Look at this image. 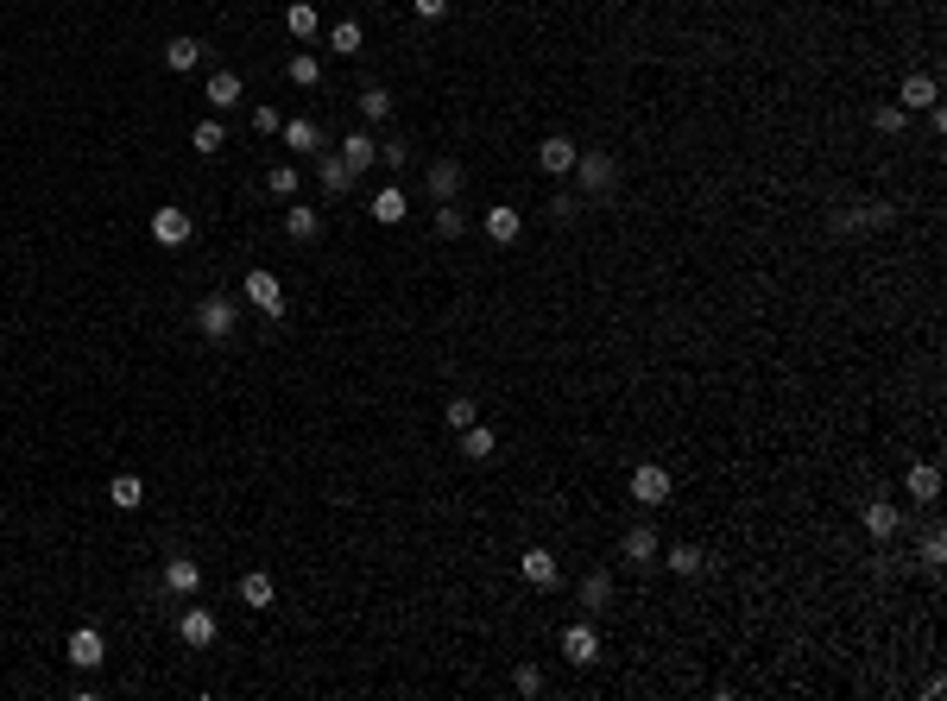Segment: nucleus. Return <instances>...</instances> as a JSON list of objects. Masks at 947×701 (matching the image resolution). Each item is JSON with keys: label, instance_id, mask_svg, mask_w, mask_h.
Returning a JSON list of instances; mask_svg holds the SVG:
<instances>
[{"label": "nucleus", "instance_id": "nucleus-10", "mask_svg": "<svg viewBox=\"0 0 947 701\" xmlns=\"http://www.w3.org/2000/svg\"><path fill=\"white\" fill-rule=\"evenodd\" d=\"M177 638H184L190 651H209L215 638H221V619H215L209 607H184V619H177Z\"/></svg>", "mask_w": 947, "mask_h": 701}, {"label": "nucleus", "instance_id": "nucleus-34", "mask_svg": "<svg viewBox=\"0 0 947 701\" xmlns=\"http://www.w3.org/2000/svg\"><path fill=\"white\" fill-rule=\"evenodd\" d=\"M285 76H291V83H297V89H316V83H322V57H316V51L304 45V51H297V57H291V64H285Z\"/></svg>", "mask_w": 947, "mask_h": 701}, {"label": "nucleus", "instance_id": "nucleus-28", "mask_svg": "<svg viewBox=\"0 0 947 701\" xmlns=\"http://www.w3.org/2000/svg\"><path fill=\"white\" fill-rule=\"evenodd\" d=\"M240 600H247L253 613H266L272 600H278V588H272V575H266V569H247V575H240Z\"/></svg>", "mask_w": 947, "mask_h": 701}, {"label": "nucleus", "instance_id": "nucleus-39", "mask_svg": "<svg viewBox=\"0 0 947 701\" xmlns=\"http://www.w3.org/2000/svg\"><path fill=\"white\" fill-rule=\"evenodd\" d=\"M872 127H878L884 139H891V133H903V127H910V108H897V102H884V108L872 114Z\"/></svg>", "mask_w": 947, "mask_h": 701}, {"label": "nucleus", "instance_id": "nucleus-9", "mask_svg": "<svg viewBox=\"0 0 947 701\" xmlns=\"http://www.w3.org/2000/svg\"><path fill=\"white\" fill-rule=\"evenodd\" d=\"M619 556H626L632 569H651L657 556H663V537H657V525H632L626 537H619Z\"/></svg>", "mask_w": 947, "mask_h": 701}, {"label": "nucleus", "instance_id": "nucleus-32", "mask_svg": "<svg viewBox=\"0 0 947 701\" xmlns=\"http://www.w3.org/2000/svg\"><path fill=\"white\" fill-rule=\"evenodd\" d=\"M108 499H114V512H139L146 480H139V474H114V480H108Z\"/></svg>", "mask_w": 947, "mask_h": 701}, {"label": "nucleus", "instance_id": "nucleus-27", "mask_svg": "<svg viewBox=\"0 0 947 701\" xmlns=\"http://www.w3.org/2000/svg\"><path fill=\"white\" fill-rule=\"evenodd\" d=\"M405 215H411V203H405V190H398V184H386V190L373 196V222L379 228H398Z\"/></svg>", "mask_w": 947, "mask_h": 701}, {"label": "nucleus", "instance_id": "nucleus-1", "mask_svg": "<svg viewBox=\"0 0 947 701\" xmlns=\"http://www.w3.org/2000/svg\"><path fill=\"white\" fill-rule=\"evenodd\" d=\"M234 329H240V304L228 291H209L203 304H196V335H203V342H234Z\"/></svg>", "mask_w": 947, "mask_h": 701}, {"label": "nucleus", "instance_id": "nucleus-30", "mask_svg": "<svg viewBox=\"0 0 947 701\" xmlns=\"http://www.w3.org/2000/svg\"><path fill=\"white\" fill-rule=\"evenodd\" d=\"M285 26H291V38H297V45H310V38L322 32V13L310 7V0H291V7H285Z\"/></svg>", "mask_w": 947, "mask_h": 701}, {"label": "nucleus", "instance_id": "nucleus-38", "mask_svg": "<svg viewBox=\"0 0 947 701\" xmlns=\"http://www.w3.org/2000/svg\"><path fill=\"white\" fill-rule=\"evenodd\" d=\"M266 190L272 196H297V190H304V177H297V165H272L266 171Z\"/></svg>", "mask_w": 947, "mask_h": 701}, {"label": "nucleus", "instance_id": "nucleus-43", "mask_svg": "<svg viewBox=\"0 0 947 701\" xmlns=\"http://www.w3.org/2000/svg\"><path fill=\"white\" fill-rule=\"evenodd\" d=\"M411 13L423 19V26H436V19H449V0H411Z\"/></svg>", "mask_w": 947, "mask_h": 701}, {"label": "nucleus", "instance_id": "nucleus-7", "mask_svg": "<svg viewBox=\"0 0 947 701\" xmlns=\"http://www.w3.org/2000/svg\"><path fill=\"white\" fill-rule=\"evenodd\" d=\"M670 493H676V480H670V468H663V462L632 468V499H638V506H663Z\"/></svg>", "mask_w": 947, "mask_h": 701}, {"label": "nucleus", "instance_id": "nucleus-5", "mask_svg": "<svg viewBox=\"0 0 947 701\" xmlns=\"http://www.w3.org/2000/svg\"><path fill=\"white\" fill-rule=\"evenodd\" d=\"M859 525H865L872 544H891V537L903 531V506H891V499H865V506H859Z\"/></svg>", "mask_w": 947, "mask_h": 701}, {"label": "nucleus", "instance_id": "nucleus-31", "mask_svg": "<svg viewBox=\"0 0 947 701\" xmlns=\"http://www.w3.org/2000/svg\"><path fill=\"white\" fill-rule=\"evenodd\" d=\"M461 455H468V462H493V455H499V436H493L487 424H468V430H461Z\"/></svg>", "mask_w": 947, "mask_h": 701}, {"label": "nucleus", "instance_id": "nucleus-37", "mask_svg": "<svg viewBox=\"0 0 947 701\" xmlns=\"http://www.w3.org/2000/svg\"><path fill=\"white\" fill-rule=\"evenodd\" d=\"M436 234H442V240H461V234H468V215H461V203H436Z\"/></svg>", "mask_w": 947, "mask_h": 701}, {"label": "nucleus", "instance_id": "nucleus-36", "mask_svg": "<svg viewBox=\"0 0 947 701\" xmlns=\"http://www.w3.org/2000/svg\"><path fill=\"white\" fill-rule=\"evenodd\" d=\"M442 424L461 436L468 424H480V405H474V398H449V405H442Z\"/></svg>", "mask_w": 947, "mask_h": 701}, {"label": "nucleus", "instance_id": "nucleus-8", "mask_svg": "<svg viewBox=\"0 0 947 701\" xmlns=\"http://www.w3.org/2000/svg\"><path fill=\"white\" fill-rule=\"evenodd\" d=\"M64 657H70L76 670H102V657H108L102 626H76V632H70V645H64Z\"/></svg>", "mask_w": 947, "mask_h": 701}, {"label": "nucleus", "instance_id": "nucleus-35", "mask_svg": "<svg viewBox=\"0 0 947 701\" xmlns=\"http://www.w3.org/2000/svg\"><path fill=\"white\" fill-rule=\"evenodd\" d=\"M190 146L203 152V158H215L221 146H228V127H221V120H196V127H190Z\"/></svg>", "mask_w": 947, "mask_h": 701}, {"label": "nucleus", "instance_id": "nucleus-24", "mask_svg": "<svg viewBox=\"0 0 947 701\" xmlns=\"http://www.w3.org/2000/svg\"><path fill=\"white\" fill-rule=\"evenodd\" d=\"M575 600H581V613H607V600H613V575H607V569L581 575V588H575Z\"/></svg>", "mask_w": 947, "mask_h": 701}, {"label": "nucleus", "instance_id": "nucleus-2", "mask_svg": "<svg viewBox=\"0 0 947 701\" xmlns=\"http://www.w3.org/2000/svg\"><path fill=\"white\" fill-rule=\"evenodd\" d=\"M240 297H247L259 316H272V323L291 310V304H285V285H278V272H266V266H253L247 278H240Z\"/></svg>", "mask_w": 947, "mask_h": 701}, {"label": "nucleus", "instance_id": "nucleus-40", "mask_svg": "<svg viewBox=\"0 0 947 701\" xmlns=\"http://www.w3.org/2000/svg\"><path fill=\"white\" fill-rule=\"evenodd\" d=\"M405 158H411V146H405V133L379 139V165H386V171H405Z\"/></svg>", "mask_w": 947, "mask_h": 701}, {"label": "nucleus", "instance_id": "nucleus-11", "mask_svg": "<svg viewBox=\"0 0 947 701\" xmlns=\"http://www.w3.org/2000/svg\"><path fill=\"white\" fill-rule=\"evenodd\" d=\"M575 152H581V146H575L569 133H550V139L537 146V171H543V177H569V171H575Z\"/></svg>", "mask_w": 947, "mask_h": 701}, {"label": "nucleus", "instance_id": "nucleus-42", "mask_svg": "<svg viewBox=\"0 0 947 701\" xmlns=\"http://www.w3.org/2000/svg\"><path fill=\"white\" fill-rule=\"evenodd\" d=\"M512 689L525 695V701H531V695H543V670H537V664H518V670H512Z\"/></svg>", "mask_w": 947, "mask_h": 701}, {"label": "nucleus", "instance_id": "nucleus-25", "mask_svg": "<svg viewBox=\"0 0 947 701\" xmlns=\"http://www.w3.org/2000/svg\"><path fill=\"white\" fill-rule=\"evenodd\" d=\"M285 234L297 240V247H310V240H322V215H316L310 203H291V209H285Z\"/></svg>", "mask_w": 947, "mask_h": 701}, {"label": "nucleus", "instance_id": "nucleus-33", "mask_svg": "<svg viewBox=\"0 0 947 701\" xmlns=\"http://www.w3.org/2000/svg\"><path fill=\"white\" fill-rule=\"evenodd\" d=\"M354 108H360V120H373V127H379V120H392V89L367 83V89L354 95Z\"/></svg>", "mask_w": 947, "mask_h": 701}, {"label": "nucleus", "instance_id": "nucleus-6", "mask_svg": "<svg viewBox=\"0 0 947 701\" xmlns=\"http://www.w3.org/2000/svg\"><path fill=\"white\" fill-rule=\"evenodd\" d=\"M190 234H196V222H190V209H184V203L152 209V240H158V247H184Z\"/></svg>", "mask_w": 947, "mask_h": 701}, {"label": "nucleus", "instance_id": "nucleus-19", "mask_svg": "<svg viewBox=\"0 0 947 701\" xmlns=\"http://www.w3.org/2000/svg\"><path fill=\"white\" fill-rule=\"evenodd\" d=\"M341 165H348L354 177H367L379 165V139L373 133H348V139H341Z\"/></svg>", "mask_w": 947, "mask_h": 701}, {"label": "nucleus", "instance_id": "nucleus-3", "mask_svg": "<svg viewBox=\"0 0 947 701\" xmlns=\"http://www.w3.org/2000/svg\"><path fill=\"white\" fill-rule=\"evenodd\" d=\"M575 184H581V196H607L613 184H619V158L613 152H575Z\"/></svg>", "mask_w": 947, "mask_h": 701}, {"label": "nucleus", "instance_id": "nucleus-16", "mask_svg": "<svg viewBox=\"0 0 947 701\" xmlns=\"http://www.w3.org/2000/svg\"><path fill=\"white\" fill-rule=\"evenodd\" d=\"M903 493H910L916 506H935V499H941V468L935 462H910V468H903Z\"/></svg>", "mask_w": 947, "mask_h": 701}, {"label": "nucleus", "instance_id": "nucleus-4", "mask_svg": "<svg viewBox=\"0 0 947 701\" xmlns=\"http://www.w3.org/2000/svg\"><path fill=\"white\" fill-rule=\"evenodd\" d=\"M556 651H562V664L588 670V664H600V632L588 626V619H575V626H562V638H556Z\"/></svg>", "mask_w": 947, "mask_h": 701}, {"label": "nucleus", "instance_id": "nucleus-12", "mask_svg": "<svg viewBox=\"0 0 947 701\" xmlns=\"http://www.w3.org/2000/svg\"><path fill=\"white\" fill-rule=\"evenodd\" d=\"M165 594L171 600L203 594V563H196V556H171V563H165Z\"/></svg>", "mask_w": 947, "mask_h": 701}, {"label": "nucleus", "instance_id": "nucleus-21", "mask_svg": "<svg viewBox=\"0 0 947 701\" xmlns=\"http://www.w3.org/2000/svg\"><path fill=\"white\" fill-rule=\"evenodd\" d=\"M657 563H663V569H670V575H701V569H708V563H714V556H708V550H701V544H670V550H663V556H657Z\"/></svg>", "mask_w": 947, "mask_h": 701}, {"label": "nucleus", "instance_id": "nucleus-23", "mask_svg": "<svg viewBox=\"0 0 947 701\" xmlns=\"http://www.w3.org/2000/svg\"><path fill=\"white\" fill-rule=\"evenodd\" d=\"M196 64H203V38H190V32H177L171 45H165V70H177V76H190Z\"/></svg>", "mask_w": 947, "mask_h": 701}, {"label": "nucleus", "instance_id": "nucleus-41", "mask_svg": "<svg viewBox=\"0 0 947 701\" xmlns=\"http://www.w3.org/2000/svg\"><path fill=\"white\" fill-rule=\"evenodd\" d=\"M916 556H922L929 569H941V556H947V537H941V525H929V531H922V550H916Z\"/></svg>", "mask_w": 947, "mask_h": 701}, {"label": "nucleus", "instance_id": "nucleus-14", "mask_svg": "<svg viewBox=\"0 0 947 701\" xmlns=\"http://www.w3.org/2000/svg\"><path fill=\"white\" fill-rule=\"evenodd\" d=\"M518 575H525L531 588H556V582H562V563H556V550H543V544H531L525 556H518Z\"/></svg>", "mask_w": 947, "mask_h": 701}, {"label": "nucleus", "instance_id": "nucleus-26", "mask_svg": "<svg viewBox=\"0 0 947 701\" xmlns=\"http://www.w3.org/2000/svg\"><path fill=\"white\" fill-rule=\"evenodd\" d=\"M278 139H285L291 152H304V158L322 152V127H316V120H285V127H278Z\"/></svg>", "mask_w": 947, "mask_h": 701}, {"label": "nucleus", "instance_id": "nucleus-22", "mask_svg": "<svg viewBox=\"0 0 947 701\" xmlns=\"http://www.w3.org/2000/svg\"><path fill=\"white\" fill-rule=\"evenodd\" d=\"M203 102H209L215 114H228V108H240V76H234V70H215L209 83H203Z\"/></svg>", "mask_w": 947, "mask_h": 701}, {"label": "nucleus", "instance_id": "nucleus-44", "mask_svg": "<svg viewBox=\"0 0 947 701\" xmlns=\"http://www.w3.org/2000/svg\"><path fill=\"white\" fill-rule=\"evenodd\" d=\"M253 127L259 133H278V127H285V114H278V108H253Z\"/></svg>", "mask_w": 947, "mask_h": 701}, {"label": "nucleus", "instance_id": "nucleus-29", "mask_svg": "<svg viewBox=\"0 0 947 701\" xmlns=\"http://www.w3.org/2000/svg\"><path fill=\"white\" fill-rule=\"evenodd\" d=\"M329 51H335V57H360V51H367L360 19H335V26H329Z\"/></svg>", "mask_w": 947, "mask_h": 701}, {"label": "nucleus", "instance_id": "nucleus-13", "mask_svg": "<svg viewBox=\"0 0 947 701\" xmlns=\"http://www.w3.org/2000/svg\"><path fill=\"white\" fill-rule=\"evenodd\" d=\"M480 228H487L493 247H518V234H525V215H518V203H493Z\"/></svg>", "mask_w": 947, "mask_h": 701}, {"label": "nucleus", "instance_id": "nucleus-20", "mask_svg": "<svg viewBox=\"0 0 947 701\" xmlns=\"http://www.w3.org/2000/svg\"><path fill=\"white\" fill-rule=\"evenodd\" d=\"M316 184H322V196H348L354 190V171L341 165V152H316Z\"/></svg>", "mask_w": 947, "mask_h": 701}, {"label": "nucleus", "instance_id": "nucleus-15", "mask_svg": "<svg viewBox=\"0 0 947 701\" xmlns=\"http://www.w3.org/2000/svg\"><path fill=\"white\" fill-rule=\"evenodd\" d=\"M897 222V203H872V209H840L834 228L840 234H865V228H891Z\"/></svg>", "mask_w": 947, "mask_h": 701}, {"label": "nucleus", "instance_id": "nucleus-17", "mask_svg": "<svg viewBox=\"0 0 947 701\" xmlns=\"http://www.w3.org/2000/svg\"><path fill=\"white\" fill-rule=\"evenodd\" d=\"M423 184H430V196H436V203H455V196H461V184H468V171H461V158H436Z\"/></svg>", "mask_w": 947, "mask_h": 701}, {"label": "nucleus", "instance_id": "nucleus-18", "mask_svg": "<svg viewBox=\"0 0 947 701\" xmlns=\"http://www.w3.org/2000/svg\"><path fill=\"white\" fill-rule=\"evenodd\" d=\"M935 102H941V83H935L929 70H910V76H903L897 108H935Z\"/></svg>", "mask_w": 947, "mask_h": 701}]
</instances>
